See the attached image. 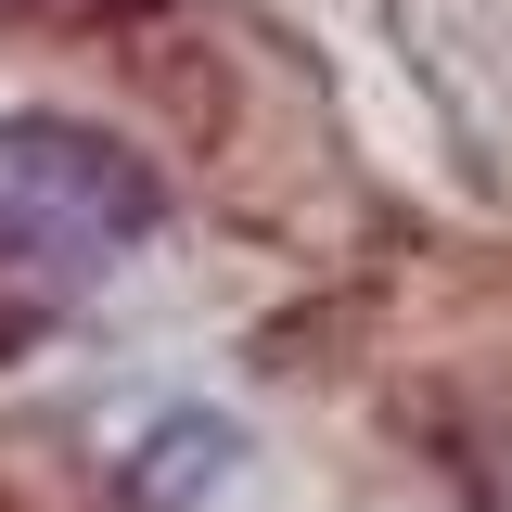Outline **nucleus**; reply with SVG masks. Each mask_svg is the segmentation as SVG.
Returning a JSON list of instances; mask_svg holds the SVG:
<instances>
[{
  "label": "nucleus",
  "instance_id": "obj_1",
  "mask_svg": "<svg viewBox=\"0 0 512 512\" xmlns=\"http://www.w3.org/2000/svg\"><path fill=\"white\" fill-rule=\"evenodd\" d=\"M141 231H154L141 154H116L103 128H64V116H0V282L77 295Z\"/></svg>",
  "mask_w": 512,
  "mask_h": 512
}]
</instances>
